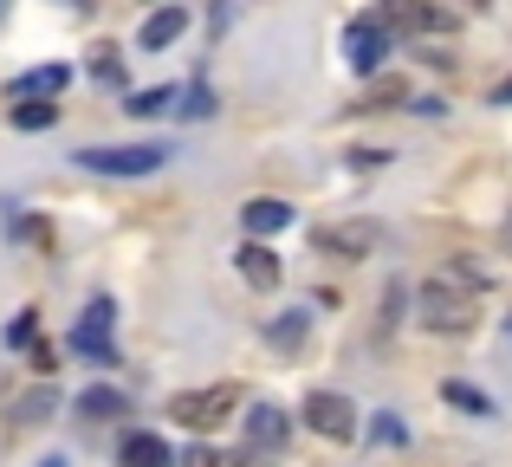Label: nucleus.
<instances>
[{"label":"nucleus","mask_w":512,"mask_h":467,"mask_svg":"<svg viewBox=\"0 0 512 467\" xmlns=\"http://www.w3.org/2000/svg\"><path fill=\"white\" fill-rule=\"evenodd\" d=\"M240 221H247V234H253V240H273V234H286V228H292V208H286V202H273V195H253V202L240 208Z\"/></svg>","instance_id":"obj_11"},{"label":"nucleus","mask_w":512,"mask_h":467,"mask_svg":"<svg viewBox=\"0 0 512 467\" xmlns=\"http://www.w3.org/2000/svg\"><path fill=\"white\" fill-rule=\"evenodd\" d=\"M65 85H72V65H33V72H20V78H13V85H7V98H20V104H33V98H59V91Z\"/></svg>","instance_id":"obj_10"},{"label":"nucleus","mask_w":512,"mask_h":467,"mask_svg":"<svg viewBox=\"0 0 512 467\" xmlns=\"http://www.w3.org/2000/svg\"><path fill=\"white\" fill-rule=\"evenodd\" d=\"M59 124V104L33 98V104H13V130H52Z\"/></svg>","instance_id":"obj_20"},{"label":"nucleus","mask_w":512,"mask_h":467,"mask_svg":"<svg viewBox=\"0 0 512 467\" xmlns=\"http://www.w3.org/2000/svg\"><path fill=\"white\" fill-rule=\"evenodd\" d=\"M493 104H512V78H500V85H493Z\"/></svg>","instance_id":"obj_26"},{"label":"nucleus","mask_w":512,"mask_h":467,"mask_svg":"<svg viewBox=\"0 0 512 467\" xmlns=\"http://www.w3.org/2000/svg\"><path fill=\"white\" fill-rule=\"evenodd\" d=\"M312 247L318 253H338V260H370L376 228H370V221H331V228L312 234Z\"/></svg>","instance_id":"obj_7"},{"label":"nucleus","mask_w":512,"mask_h":467,"mask_svg":"<svg viewBox=\"0 0 512 467\" xmlns=\"http://www.w3.org/2000/svg\"><path fill=\"white\" fill-rule=\"evenodd\" d=\"M33 325H39V318H33V312H20V318L7 325V344H33Z\"/></svg>","instance_id":"obj_25"},{"label":"nucleus","mask_w":512,"mask_h":467,"mask_svg":"<svg viewBox=\"0 0 512 467\" xmlns=\"http://www.w3.org/2000/svg\"><path fill=\"white\" fill-rule=\"evenodd\" d=\"M441 396H448L454 409H467V416H493V396L474 390V383H441Z\"/></svg>","instance_id":"obj_19"},{"label":"nucleus","mask_w":512,"mask_h":467,"mask_svg":"<svg viewBox=\"0 0 512 467\" xmlns=\"http://www.w3.org/2000/svg\"><path fill=\"white\" fill-rule=\"evenodd\" d=\"M175 98H182V91H130V104H124V111L130 117H175Z\"/></svg>","instance_id":"obj_17"},{"label":"nucleus","mask_w":512,"mask_h":467,"mask_svg":"<svg viewBox=\"0 0 512 467\" xmlns=\"http://www.w3.org/2000/svg\"><path fill=\"white\" fill-rule=\"evenodd\" d=\"M234 260H240V279H247V286H279V253L266 247V240H247Z\"/></svg>","instance_id":"obj_13"},{"label":"nucleus","mask_w":512,"mask_h":467,"mask_svg":"<svg viewBox=\"0 0 512 467\" xmlns=\"http://www.w3.org/2000/svg\"><path fill=\"white\" fill-rule=\"evenodd\" d=\"M175 117H182V124H201V117H214V91H208V85H182V98H175Z\"/></svg>","instance_id":"obj_18"},{"label":"nucleus","mask_w":512,"mask_h":467,"mask_svg":"<svg viewBox=\"0 0 512 467\" xmlns=\"http://www.w3.org/2000/svg\"><path fill=\"white\" fill-rule=\"evenodd\" d=\"M234 409H240V390H234V383H214V390H182V396H169V416L182 422V429H195V435L221 429Z\"/></svg>","instance_id":"obj_2"},{"label":"nucleus","mask_w":512,"mask_h":467,"mask_svg":"<svg viewBox=\"0 0 512 467\" xmlns=\"http://www.w3.org/2000/svg\"><path fill=\"white\" fill-rule=\"evenodd\" d=\"M305 325H312L305 312H286V318H273V331H266V344H273V351H299Z\"/></svg>","instance_id":"obj_21"},{"label":"nucleus","mask_w":512,"mask_h":467,"mask_svg":"<svg viewBox=\"0 0 512 467\" xmlns=\"http://www.w3.org/2000/svg\"><path fill=\"white\" fill-rule=\"evenodd\" d=\"M402 98H409V91H402V85H396V78H376V85H370V91H363V111H396V104H402Z\"/></svg>","instance_id":"obj_22"},{"label":"nucleus","mask_w":512,"mask_h":467,"mask_svg":"<svg viewBox=\"0 0 512 467\" xmlns=\"http://www.w3.org/2000/svg\"><path fill=\"white\" fill-rule=\"evenodd\" d=\"M46 416H59V390H52V383L46 390H26L20 403H13V429H39Z\"/></svg>","instance_id":"obj_15"},{"label":"nucleus","mask_w":512,"mask_h":467,"mask_svg":"<svg viewBox=\"0 0 512 467\" xmlns=\"http://www.w3.org/2000/svg\"><path fill=\"white\" fill-rule=\"evenodd\" d=\"M78 416L85 422H111V416H124V396H117L111 383H91V390L78 396Z\"/></svg>","instance_id":"obj_16"},{"label":"nucleus","mask_w":512,"mask_h":467,"mask_svg":"<svg viewBox=\"0 0 512 467\" xmlns=\"http://www.w3.org/2000/svg\"><path fill=\"white\" fill-rule=\"evenodd\" d=\"M78 163L91 176H156L169 163L163 143H117V150H78Z\"/></svg>","instance_id":"obj_4"},{"label":"nucleus","mask_w":512,"mask_h":467,"mask_svg":"<svg viewBox=\"0 0 512 467\" xmlns=\"http://www.w3.org/2000/svg\"><path fill=\"white\" fill-rule=\"evenodd\" d=\"M415 318H422L428 331H474V325H480L474 292L448 286V279H428V286L415 292Z\"/></svg>","instance_id":"obj_1"},{"label":"nucleus","mask_w":512,"mask_h":467,"mask_svg":"<svg viewBox=\"0 0 512 467\" xmlns=\"http://www.w3.org/2000/svg\"><path fill=\"white\" fill-rule=\"evenodd\" d=\"M39 467H65V461H59V455H52V461H39Z\"/></svg>","instance_id":"obj_27"},{"label":"nucleus","mask_w":512,"mask_h":467,"mask_svg":"<svg viewBox=\"0 0 512 467\" xmlns=\"http://www.w3.org/2000/svg\"><path fill=\"white\" fill-rule=\"evenodd\" d=\"M182 26H188V13H182V7H156L150 20H143V33H137V39H143V52H163L169 39H182Z\"/></svg>","instance_id":"obj_14"},{"label":"nucleus","mask_w":512,"mask_h":467,"mask_svg":"<svg viewBox=\"0 0 512 467\" xmlns=\"http://www.w3.org/2000/svg\"><path fill=\"white\" fill-rule=\"evenodd\" d=\"M117 461H124V467H175L169 442H163V435H150V429L124 435V448H117Z\"/></svg>","instance_id":"obj_12"},{"label":"nucleus","mask_w":512,"mask_h":467,"mask_svg":"<svg viewBox=\"0 0 512 467\" xmlns=\"http://www.w3.org/2000/svg\"><path fill=\"white\" fill-rule=\"evenodd\" d=\"M389 39H396V33H383L376 20H350L344 26V59L357 65V72H376V65L389 59Z\"/></svg>","instance_id":"obj_8"},{"label":"nucleus","mask_w":512,"mask_h":467,"mask_svg":"<svg viewBox=\"0 0 512 467\" xmlns=\"http://www.w3.org/2000/svg\"><path fill=\"white\" fill-rule=\"evenodd\" d=\"M286 435H292L286 409L260 403V409L247 416V461H260V455H279V448H286Z\"/></svg>","instance_id":"obj_9"},{"label":"nucleus","mask_w":512,"mask_h":467,"mask_svg":"<svg viewBox=\"0 0 512 467\" xmlns=\"http://www.w3.org/2000/svg\"><path fill=\"white\" fill-rule=\"evenodd\" d=\"M370 20L383 26V33H409V39H422V33H454V13L435 7V0H376Z\"/></svg>","instance_id":"obj_3"},{"label":"nucleus","mask_w":512,"mask_h":467,"mask_svg":"<svg viewBox=\"0 0 512 467\" xmlns=\"http://www.w3.org/2000/svg\"><path fill=\"white\" fill-rule=\"evenodd\" d=\"M111 331H117V305L111 299H91L85 318L72 325V351H85L91 364H117V357H111Z\"/></svg>","instance_id":"obj_5"},{"label":"nucleus","mask_w":512,"mask_h":467,"mask_svg":"<svg viewBox=\"0 0 512 467\" xmlns=\"http://www.w3.org/2000/svg\"><path fill=\"white\" fill-rule=\"evenodd\" d=\"M182 467H240V461H227L221 448H208V442H201V448H188V461H182Z\"/></svg>","instance_id":"obj_24"},{"label":"nucleus","mask_w":512,"mask_h":467,"mask_svg":"<svg viewBox=\"0 0 512 467\" xmlns=\"http://www.w3.org/2000/svg\"><path fill=\"white\" fill-rule=\"evenodd\" d=\"M91 78H98V85H124V59H117V52L111 46H98V52H91Z\"/></svg>","instance_id":"obj_23"},{"label":"nucleus","mask_w":512,"mask_h":467,"mask_svg":"<svg viewBox=\"0 0 512 467\" xmlns=\"http://www.w3.org/2000/svg\"><path fill=\"white\" fill-rule=\"evenodd\" d=\"M305 422H312L325 442H350V435H357V409H350V396H338V390L305 396Z\"/></svg>","instance_id":"obj_6"}]
</instances>
